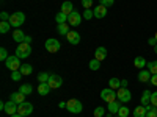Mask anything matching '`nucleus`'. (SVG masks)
<instances>
[{"label": "nucleus", "instance_id": "f257e3e1", "mask_svg": "<svg viewBox=\"0 0 157 117\" xmlns=\"http://www.w3.org/2000/svg\"><path fill=\"white\" fill-rule=\"evenodd\" d=\"M30 53H32V45L27 42H22V44H19V47H16V56L21 59L29 58Z\"/></svg>", "mask_w": 157, "mask_h": 117}, {"label": "nucleus", "instance_id": "f03ea898", "mask_svg": "<svg viewBox=\"0 0 157 117\" xmlns=\"http://www.w3.org/2000/svg\"><path fill=\"white\" fill-rule=\"evenodd\" d=\"M24 22H25V14H24L22 11L13 12L11 17H10V23H11V27H14V28H19Z\"/></svg>", "mask_w": 157, "mask_h": 117}, {"label": "nucleus", "instance_id": "7ed1b4c3", "mask_svg": "<svg viewBox=\"0 0 157 117\" xmlns=\"http://www.w3.org/2000/svg\"><path fill=\"white\" fill-rule=\"evenodd\" d=\"M66 109H68L69 112H72V114H80L82 109H83V105H82V101H80V100L71 98V100H68V106H66Z\"/></svg>", "mask_w": 157, "mask_h": 117}, {"label": "nucleus", "instance_id": "20e7f679", "mask_svg": "<svg viewBox=\"0 0 157 117\" xmlns=\"http://www.w3.org/2000/svg\"><path fill=\"white\" fill-rule=\"evenodd\" d=\"M101 98H102L104 101H107V103H112V101L118 100V97H116V92H115V89H112V87L102 89V90H101Z\"/></svg>", "mask_w": 157, "mask_h": 117}, {"label": "nucleus", "instance_id": "39448f33", "mask_svg": "<svg viewBox=\"0 0 157 117\" xmlns=\"http://www.w3.org/2000/svg\"><path fill=\"white\" fill-rule=\"evenodd\" d=\"M5 64H6V67L11 70V72H14V70H19L21 69V58H17L16 55H13V56H10L6 61H5Z\"/></svg>", "mask_w": 157, "mask_h": 117}, {"label": "nucleus", "instance_id": "423d86ee", "mask_svg": "<svg viewBox=\"0 0 157 117\" xmlns=\"http://www.w3.org/2000/svg\"><path fill=\"white\" fill-rule=\"evenodd\" d=\"M60 47H61V44L55 37H50V39L46 41V50L49 51V53H57V51L60 50Z\"/></svg>", "mask_w": 157, "mask_h": 117}, {"label": "nucleus", "instance_id": "0eeeda50", "mask_svg": "<svg viewBox=\"0 0 157 117\" xmlns=\"http://www.w3.org/2000/svg\"><path fill=\"white\" fill-rule=\"evenodd\" d=\"M116 97H118V100H120L121 103H129L130 98H132V94H130L129 89L120 87V89H118V92H116Z\"/></svg>", "mask_w": 157, "mask_h": 117}, {"label": "nucleus", "instance_id": "6e6552de", "mask_svg": "<svg viewBox=\"0 0 157 117\" xmlns=\"http://www.w3.org/2000/svg\"><path fill=\"white\" fill-rule=\"evenodd\" d=\"M17 112H19L22 117L30 115V114L33 112V105H32V103H29V101H24V103H21V105L17 106Z\"/></svg>", "mask_w": 157, "mask_h": 117}, {"label": "nucleus", "instance_id": "1a4fd4ad", "mask_svg": "<svg viewBox=\"0 0 157 117\" xmlns=\"http://www.w3.org/2000/svg\"><path fill=\"white\" fill-rule=\"evenodd\" d=\"M49 86L52 87V89H58L61 84H63V78L60 76V75H57V73H50V78H49Z\"/></svg>", "mask_w": 157, "mask_h": 117}, {"label": "nucleus", "instance_id": "9d476101", "mask_svg": "<svg viewBox=\"0 0 157 117\" xmlns=\"http://www.w3.org/2000/svg\"><path fill=\"white\" fill-rule=\"evenodd\" d=\"M80 22H82V14H78L77 11H72L69 14V17H68V23L72 25V27H78Z\"/></svg>", "mask_w": 157, "mask_h": 117}, {"label": "nucleus", "instance_id": "9b49d317", "mask_svg": "<svg viewBox=\"0 0 157 117\" xmlns=\"http://www.w3.org/2000/svg\"><path fill=\"white\" fill-rule=\"evenodd\" d=\"M107 6H104V5H98L94 9H93V12H94V17L96 19H102V17H105L107 16Z\"/></svg>", "mask_w": 157, "mask_h": 117}, {"label": "nucleus", "instance_id": "f8f14e48", "mask_svg": "<svg viewBox=\"0 0 157 117\" xmlns=\"http://www.w3.org/2000/svg\"><path fill=\"white\" fill-rule=\"evenodd\" d=\"M17 103L16 101H13V100H10V101H6V106H5V112L8 114V115H13V114H16L17 112Z\"/></svg>", "mask_w": 157, "mask_h": 117}, {"label": "nucleus", "instance_id": "ddd939ff", "mask_svg": "<svg viewBox=\"0 0 157 117\" xmlns=\"http://www.w3.org/2000/svg\"><path fill=\"white\" fill-rule=\"evenodd\" d=\"M66 39H68V42L72 44V45H77L78 42H80V34H78L77 31H69L66 34Z\"/></svg>", "mask_w": 157, "mask_h": 117}, {"label": "nucleus", "instance_id": "4468645a", "mask_svg": "<svg viewBox=\"0 0 157 117\" xmlns=\"http://www.w3.org/2000/svg\"><path fill=\"white\" fill-rule=\"evenodd\" d=\"M151 76H152V73H151L149 70L141 69V70L138 72V81H140V83H148V81L151 80Z\"/></svg>", "mask_w": 157, "mask_h": 117}, {"label": "nucleus", "instance_id": "2eb2a0df", "mask_svg": "<svg viewBox=\"0 0 157 117\" xmlns=\"http://www.w3.org/2000/svg\"><path fill=\"white\" fill-rule=\"evenodd\" d=\"M151 90H143V94H141V98H140V105H143V106H148V105H151Z\"/></svg>", "mask_w": 157, "mask_h": 117}, {"label": "nucleus", "instance_id": "dca6fc26", "mask_svg": "<svg viewBox=\"0 0 157 117\" xmlns=\"http://www.w3.org/2000/svg\"><path fill=\"white\" fill-rule=\"evenodd\" d=\"M121 106H123V105H121V101H120V100H115V101L109 103L107 111H109L110 114H118V111H120V108H121Z\"/></svg>", "mask_w": 157, "mask_h": 117}, {"label": "nucleus", "instance_id": "f3484780", "mask_svg": "<svg viewBox=\"0 0 157 117\" xmlns=\"http://www.w3.org/2000/svg\"><path fill=\"white\" fill-rule=\"evenodd\" d=\"M94 58L99 59V61L102 62L104 59L107 58V48H105V47H98L96 51H94Z\"/></svg>", "mask_w": 157, "mask_h": 117}, {"label": "nucleus", "instance_id": "a211bd4d", "mask_svg": "<svg viewBox=\"0 0 157 117\" xmlns=\"http://www.w3.org/2000/svg\"><path fill=\"white\" fill-rule=\"evenodd\" d=\"M25 36H27V34H24V31H22V30H19V28H16L14 31H13V39H14L16 42H19V44H22V42H24Z\"/></svg>", "mask_w": 157, "mask_h": 117}, {"label": "nucleus", "instance_id": "6ab92c4d", "mask_svg": "<svg viewBox=\"0 0 157 117\" xmlns=\"http://www.w3.org/2000/svg\"><path fill=\"white\" fill-rule=\"evenodd\" d=\"M50 86H49V83H39L38 84V94L39 95H47L49 92H50Z\"/></svg>", "mask_w": 157, "mask_h": 117}, {"label": "nucleus", "instance_id": "aec40b11", "mask_svg": "<svg viewBox=\"0 0 157 117\" xmlns=\"http://www.w3.org/2000/svg\"><path fill=\"white\" fill-rule=\"evenodd\" d=\"M61 11L64 12V14H71V12L74 11V5H72V2H69V0H66V2H63L61 3Z\"/></svg>", "mask_w": 157, "mask_h": 117}, {"label": "nucleus", "instance_id": "412c9836", "mask_svg": "<svg viewBox=\"0 0 157 117\" xmlns=\"http://www.w3.org/2000/svg\"><path fill=\"white\" fill-rule=\"evenodd\" d=\"M10 100H13V101H16L17 105H21V103L25 101V95L17 90V92H14V94H11V95H10Z\"/></svg>", "mask_w": 157, "mask_h": 117}, {"label": "nucleus", "instance_id": "4be33fe9", "mask_svg": "<svg viewBox=\"0 0 157 117\" xmlns=\"http://www.w3.org/2000/svg\"><path fill=\"white\" fill-rule=\"evenodd\" d=\"M19 92H22L24 95H32V92H33V86H32L30 83L21 84V87H19Z\"/></svg>", "mask_w": 157, "mask_h": 117}, {"label": "nucleus", "instance_id": "5701e85b", "mask_svg": "<svg viewBox=\"0 0 157 117\" xmlns=\"http://www.w3.org/2000/svg\"><path fill=\"white\" fill-rule=\"evenodd\" d=\"M146 64H148V62H146V59L143 58V56H137V58L134 59V66H135L137 69H140V70H141V69H145V67H146Z\"/></svg>", "mask_w": 157, "mask_h": 117}, {"label": "nucleus", "instance_id": "b1692460", "mask_svg": "<svg viewBox=\"0 0 157 117\" xmlns=\"http://www.w3.org/2000/svg\"><path fill=\"white\" fill-rule=\"evenodd\" d=\"M134 117H146V106H143V105L137 106L134 109Z\"/></svg>", "mask_w": 157, "mask_h": 117}, {"label": "nucleus", "instance_id": "393cba45", "mask_svg": "<svg viewBox=\"0 0 157 117\" xmlns=\"http://www.w3.org/2000/svg\"><path fill=\"white\" fill-rule=\"evenodd\" d=\"M57 30H58V33H60V34H64V36H66V34L71 31V30H69V23H68V22H64V23H58Z\"/></svg>", "mask_w": 157, "mask_h": 117}, {"label": "nucleus", "instance_id": "a878e982", "mask_svg": "<svg viewBox=\"0 0 157 117\" xmlns=\"http://www.w3.org/2000/svg\"><path fill=\"white\" fill-rule=\"evenodd\" d=\"M10 28H11L10 20H2V22H0V33H2V34L8 33V31H10Z\"/></svg>", "mask_w": 157, "mask_h": 117}, {"label": "nucleus", "instance_id": "bb28decb", "mask_svg": "<svg viewBox=\"0 0 157 117\" xmlns=\"http://www.w3.org/2000/svg\"><path fill=\"white\" fill-rule=\"evenodd\" d=\"M19 70H21L22 75H30L33 72V67H32V64H22Z\"/></svg>", "mask_w": 157, "mask_h": 117}, {"label": "nucleus", "instance_id": "cd10ccee", "mask_svg": "<svg viewBox=\"0 0 157 117\" xmlns=\"http://www.w3.org/2000/svg\"><path fill=\"white\" fill-rule=\"evenodd\" d=\"M68 17H69L68 14H64L63 11H60L58 14L55 16V20H57L58 23H64V22H68Z\"/></svg>", "mask_w": 157, "mask_h": 117}, {"label": "nucleus", "instance_id": "c85d7f7f", "mask_svg": "<svg viewBox=\"0 0 157 117\" xmlns=\"http://www.w3.org/2000/svg\"><path fill=\"white\" fill-rule=\"evenodd\" d=\"M109 87L112 89H120L121 87V80H118V78H110V81H109Z\"/></svg>", "mask_w": 157, "mask_h": 117}, {"label": "nucleus", "instance_id": "c756f323", "mask_svg": "<svg viewBox=\"0 0 157 117\" xmlns=\"http://www.w3.org/2000/svg\"><path fill=\"white\" fill-rule=\"evenodd\" d=\"M49 78H50V73L49 72H41V73L38 75V81L39 83H47Z\"/></svg>", "mask_w": 157, "mask_h": 117}, {"label": "nucleus", "instance_id": "7c9ffc66", "mask_svg": "<svg viewBox=\"0 0 157 117\" xmlns=\"http://www.w3.org/2000/svg\"><path fill=\"white\" fill-rule=\"evenodd\" d=\"M146 66H148V70H149L152 75H157V61H149Z\"/></svg>", "mask_w": 157, "mask_h": 117}, {"label": "nucleus", "instance_id": "2f4dec72", "mask_svg": "<svg viewBox=\"0 0 157 117\" xmlns=\"http://www.w3.org/2000/svg\"><path fill=\"white\" fill-rule=\"evenodd\" d=\"M88 66H90V69H91V70H99V67H101V61L94 58V59H91V61H90Z\"/></svg>", "mask_w": 157, "mask_h": 117}, {"label": "nucleus", "instance_id": "473e14b6", "mask_svg": "<svg viewBox=\"0 0 157 117\" xmlns=\"http://www.w3.org/2000/svg\"><path fill=\"white\" fill-rule=\"evenodd\" d=\"M129 114H130V109H129L127 106H121V108H120V111H118V114H116V115H118V117H127Z\"/></svg>", "mask_w": 157, "mask_h": 117}, {"label": "nucleus", "instance_id": "72a5a7b5", "mask_svg": "<svg viewBox=\"0 0 157 117\" xmlns=\"http://www.w3.org/2000/svg\"><path fill=\"white\" fill-rule=\"evenodd\" d=\"M146 117H157L155 108H154L152 105H148V106H146Z\"/></svg>", "mask_w": 157, "mask_h": 117}, {"label": "nucleus", "instance_id": "f704fd0d", "mask_svg": "<svg viewBox=\"0 0 157 117\" xmlns=\"http://www.w3.org/2000/svg\"><path fill=\"white\" fill-rule=\"evenodd\" d=\"M94 117H104V114H105V108H102V106H98L94 109Z\"/></svg>", "mask_w": 157, "mask_h": 117}, {"label": "nucleus", "instance_id": "c9c22d12", "mask_svg": "<svg viewBox=\"0 0 157 117\" xmlns=\"http://www.w3.org/2000/svg\"><path fill=\"white\" fill-rule=\"evenodd\" d=\"M8 58H10V55H8L6 48H5V47H0V59H2V61H6Z\"/></svg>", "mask_w": 157, "mask_h": 117}, {"label": "nucleus", "instance_id": "e433bc0d", "mask_svg": "<svg viewBox=\"0 0 157 117\" xmlns=\"http://www.w3.org/2000/svg\"><path fill=\"white\" fill-rule=\"evenodd\" d=\"M21 78H22V73H21V70H14V72L11 73V80H13V81H19Z\"/></svg>", "mask_w": 157, "mask_h": 117}, {"label": "nucleus", "instance_id": "4c0bfd02", "mask_svg": "<svg viewBox=\"0 0 157 117\" xmlns=\"http://www.w3.org/2000/svg\"><path fill=\"white\" fill-rule=\"evenodd\" d=\"M83 17H85L86 20L93 19V17H94V12H93V9H85V11H83Z\"/></svg>", "mask_w": 157, "mask_h": 117}, {"label": "nucleus", "instance_id": "58836bf2", "mask_svg": "<svg viewBox=\"0 0 157 117\" xmlns=\"http://www.w3.org/2000/svg\"><path fill=\"white\" fill-rule=\"evenodd\" d=\"M113 3H115V0H99V5H104V6H107V8H110Z\"/></svg>", "mask_w": 157, "mask_h": 117}, {"label": "nucleus", "instance_id": "ea45409f", "mask_svg": "<svg viewBox=\"0 0 157 117\" xmlns=\"http://www.w3.org/2000/svg\"><path fill=\"white\" fill-rule=\"evenodd\" d=\"M82 6L85 9H90L91 6H93V0H82Z\"/></svg>", "mask_w": 157, "mask_h": 117}, {"label": "nucleus", "instance_id": "a19ab883", "mask_svg": "<svg viewBox=\"0 0 157 117\" xmlns=\"http://www.w3.org/2000/svg\"><path fill=\"white\" fill-rule=\"evenodd\" d=\"M151 105L154 108H157V92H152L151 94Z\"/></svg>", "mask_w": 157, "mask_h": 117}, {"label": "nucleus", "instance_id": "79ce46f5", "mask_svg": "<svg viewBox=\"0 0 157 117\" xmlns=\"http://www.w3.org/2000/svg\"><path fill=\"white\" fill-rule=\"evenodd\" d=\"M10 14H8V12L6 11H2V12H0V19H2V20H10Z\"/></svg>", "mask_w": 157, "mask_h": 117}, {"label": "nucleus", "instance_id": "37998d69", "mask_svg": "<svg viewBox=\"0 0 157 117\" xmlns=\"http://www.w3.org/2000/svg\"><path fill=\"white\" fill-rule=\"evenodd\" d=\"M148 44H149V45H152V47H154V45H155V44H157V39H155V37H154V36H152V37H149V39H148Z\"/></svg>", "mask_w": 157, "mask_h": 117}, {"label": "nucleus", "instance_id": "c03bdc74", "mask_svg": "<svg viewBox=\"0 0 157 117\" xmlns=\"http://www.w3.org/2000/svg\"><path fill=\"white\" fill-rule=\"evenodd\" d=\"M149 83H151L152 86H157V75H152V76H151V80H149Z\"/></svg>", "mask_w": 157, "mask_h": 117}, {"label": "nucleus", "instance_id": "a18cd8bd", "mask_svg": "<svg viewBox=\"0 0 157 117\" xmlns=\"http://www.w3.org/2000/svg\"><path fill=\"white\" fill-rule=\"evenodd\" d=\"M24 42H27V44H32V37H30V36H25Z\"/></svg>", "mask_w": 157, "mask_h": 117}, {"label": "nucleus", "instance_id": "49530a36", "mask_svg": "<svg viewBox=\"0 0 157 117\" xmlns=\"http://www.w3.org/2000/svg\"><path fill=\"white\" fill-rule=\"evenodd\" d=\"M126 86H127V80H123L121 81V87H126Z\"/></svg>", "mask_w": 157, "mask_h": 117}, {"label": "nucleus", "instance_id": "de8ad7c7", "mask_svg": "<svg viewBox=\"0 0 157 117\" xmlns=\"http://www.w3.org/2000/svg\"><path fill=\"white\" fill-rule=\"evenodd\" d=\"M10 117H22V115H21L19 112H16V114H13V115H10Z\"/></svg>", "mask_w": 157, "mask_h": 117}, {"label": "nucleus", "instance_id": "09e8293b", "mask_svg": "<svg viewBox=\"0 0 157 117\" xmlns=\"http://www.w3.org/2000/svg\"><path fill=\"white\" fill-rule=\"evenodd\" d=\"M154 53H155V55H157V44H155V45H154Z\"/></svg>", "mask_w": 157, "mask_h": 117}, {"label": "nucleus", "instance_id": "8fccbe9b", "mask_svg": "<svg viewBox=\"0 0 157 117\" xmlns=\"http://www.w3.org/2000/svg\"><path fill=\"white\" fill-rule=\"evenodd\" d=\"M154 37H155V39H157V31H155V34H154Z\"/></svg>", "mask_w": 157, "mask_h": 117}, {"label": "nucleus", "instance_id": "3c124183", "mask_svg": "<svg viewBox=\"0 0 157 117\" xmlns=\"http://www.w3.org/2000/svg\"><path fill=\"white\" fill-rule=\"evenodd\" d=\"M155 112H157V108H155Z\"/></svg>", "mask_w": 157, "mask_h": 117}]
</instances>
